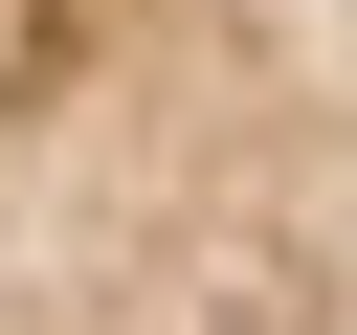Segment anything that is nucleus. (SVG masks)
<instances>
[{
	"label": "nucleus",
	"mask_w": 357,
	"mask_h": 335,
	"mask_svg": "<svg viewBox=\"0 0 357 335\" xmlns=\"http://www.w3.org/2000/svg\"><path fill=\"white\" fill-rule=\"evenodd\" d=\"M0 335H357V0H0Z\"/></svg>",
	"instance_id": "nucleus-1"
}]
</instances>
